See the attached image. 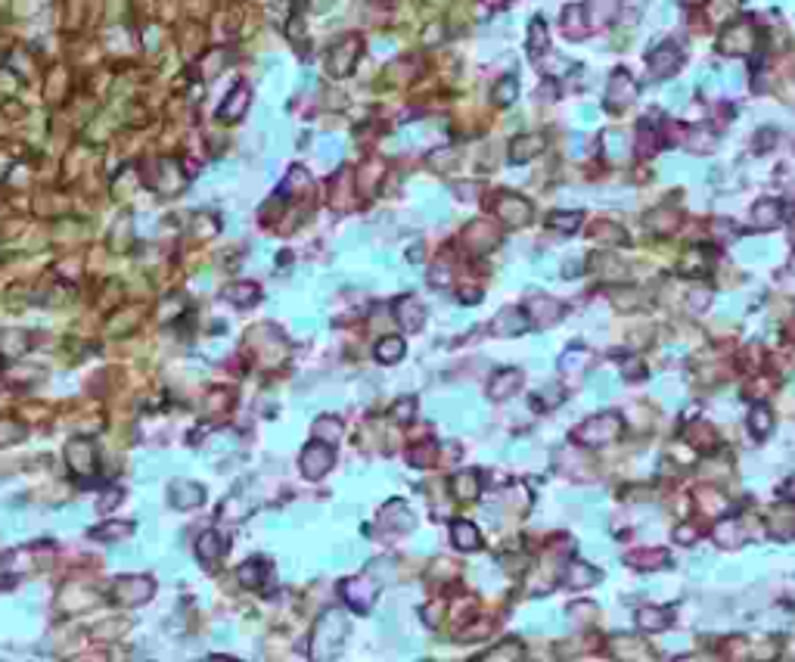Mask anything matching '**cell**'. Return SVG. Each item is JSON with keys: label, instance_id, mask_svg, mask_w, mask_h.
<instances>
[{"label": "cell", "instance_id": "6da1fadb", "mask_svg": "<svg viewBox=\"0 0 795 662\" xmlns=\"http://www.w3.org/2000/svg\"><path fill=\"white\" fill-rule=\"evenodd\" d=\"M618 433H621V420L616 414H597L575 429V438L581 445H606L612 438H618Z\"/></svg>", "mask_w": 795, "mask_h": 662}, {"label": "cell", "instance_id": "7a4b0ae2", "mask_svg": "<svg viewBox=\"0 0 795 662\" xmlns=\"http://www.w3.org/2000/svg\"><path fill=\"white\" fill-rule=\"evenodd\" d=\"M752 41H755L752 25L749 22H733V25H727L724 32H721L718 47L724 50V53H730V56H740V53H746V50L752 47Z\"/></svg>", "mask_w": 795, "mask_h": 662}, {"label": "cell", "instance_id": "3957f363", "mask_svg": "<svg viewBox=\"0 0 795 662\" xmlns=\"http://www.w3.org/2000/svg\"><path fill=\"white\" fill-rule=\"evenodd\" d=\"M634 97H637V84H634V78L627 75V72H616V75L609 78L606 106H609V109H621V106H627Z\"/></svg>", "mask_w": 795, "mask_h": 662}, {"label": "cell", "instance_id": "277c9868", "mask_svg": "<svg viewBox=\"0 0 795 662\" xmlns=\"http://www.w3.org/2000/svg\"><path fill=\"white\" fill-rule=\"evenodd\" d=\"M681 47L677 44H659L655 50H649V56H646V62H649V69H653V75H659V78H665V75H671V72H677V66H681Z\"/></svg>", "mask_w": 795, "mask_h": 662}, {"label": "cell", "instance_id": "5b68a950", "mask_svg": "<svg viewBox=\"0 0 795 662\" xmlns=\"http://www.w3.org/2000/svg\"><path fill=\"white\" fill-rule=\"evenodd\" d=\"M768 529L777 541H789L792 532H795V507L789 504H780V507L770 510V520H768Z\"/></svg>", "mask_w": 795, "mask_h": 662}, {"label": "cell", "instance_id": "8992f818", "mask_svg": "<svg viewBox=\"0 0 795 662\" xmlns=\"http://www.w3.org/2000/svg\"><path fill=\"white\" fill-rule=\"evenodd\" d=\"M780 221H783V205L777 203V199H761V203H755V208H752V224L768 230V227H777Z\"/></svg>", "mask_w": 795, "mask_h": 662}, {"label": "cell", "instance_id": "52a82bcc", "mask_svg": "<svg viewBox=\"0 0 795 662\" xmlns=\"http://www.w3.org/2000/svg\"><path fill=\"white\" fill-rule=\"evenodd\" d=\"M497 212H501V218L507 221V224H525L529 215H531V205L519 196H503L501 205H497Z\"/></svg>", "mask_w": 795, "mask_h": 662}, {"label": "cell", "instance_id": "ba28073f", "mask_svg": "<svg viewBox=\"0 0 795 662\" xmlns=\"http://www.w3.org/2000/svg\"><path fill=\"white\" fill-rule=\"evenodd\" d=\"M597 581H599V572L590 563H569V569H566V585L569 588L584 591V588L597 585Z\"/></svg>", "mask_w": 795, "mask_h": 662}, {"label": "cell", "instance_id": "9c48e42d", "mask_svg": "<svg viewBox=\"0 0 795 662\" xmlns=\"http://www.w3.org/2000/svg\"><path fill=\"white\" fill-rule=\"evenodd\" d=\"M525 308L534 314V320L538 323H553L556 318L562 314V305L556 299H547V296H531L529 302H525Z\"/></svg>", "mask_w": 795, "mask_h": 662}, {"label": "cell", "instance_id": "30bf717a", "mask_svg": "<svg viewBox=\"0 0 795 662\" xmlns=\"http://www.w3.org/2000/svg\"><path fill=\"white\" fill-rule=\"evenodd\" d=\"M525 330H529V320L522 318V311H503L494 320V333H501V336H519Z\"/></svg>", "mask_w": 795, "mask_h": 662}, {"label": "cell", "instance_id": "8fae6325", "mask_svg": "<svg viewBox=\"0 0 795 662\" xmlns=\"http://www.w3.org/2000/svg\"><path fill=\"white\" fill-rule=\"evenodd\" d=\"M519 383H522V373L519 370H501L491 379V395L494 398H507V395H512L519 389Z\"/></svg>", "mask_w": 795, "mask_h": 662}, {"label": "cell", "instance_id": "7c38bea8", "mask_svg": "<svg viewBox=\"0 0 795 662\" xmlns=\"http://www.w3.org/2000/svg\"><path fill=\"white\" fill-rule=\"evenodd\" d=\"M637 625L643 631H665L671 625V613L668 609H655V607H646V609H640V616H637Z\"/></svg>", "mask_w": 795, "mask_h": 662}, {"label": "cell", "instance_id": "4fadbf2b", "mask_svg": "<svg viewBox=\"0 0 795 662\" xmlns=\"http://www.w3.org/2000/svg\"><path fill=\"white\" fill-rule=\"evenodd\" d=\"M594 271L599 280H621L625 277V268H621V262L616 255H609V252H603V255H594Z\"/></svg>", "mask_w": 795, "mask_h": 662}, {"label": "cell", "instance_id": "5bb4252c", "mask_svg": "<svg viewBox=\"0 0 795 662\" xmlns=\"http://www.w3.org/2000/svg\"><path fill=\"white\" fill-rule=\"evenodd\" d=\"M196 553H199V560H218L224 553V538L218 532H205L196 544Z\"/></svg>", "mask_w": 795, "mask_h": 662}, {"label": "cell", "instance_id": "9a60e30c", "mask_svg": "<svg viewBox=\"0 0 795 662\" xmlns=\"http://www.w3.org/2000/svg\"><path fill=\"white\" fill-rule=\"evenodd\" d=\"M544 149V137H519L512 143V162H529Z\"/></svg>", "mask_w": 795, "mask_h": 662}, {"label": "cell", "instance_id": "2e32d148", "mask_svg": "<svg viewBox=\"0 0 795 662\" xmlns=\"http://www.w3.org/2000/svg\"><path fill=\"white\" fill-rule=\"evenodd\" d=\"M627 563H634L637 569H659V566L668 563V550H640V553H631Z\"/></svg>", "mask_w": 795, "mask_h": 662}, {"label": "cell", "instance_id": "e0dca14e", "mask_svg": "<svg viewBox=\"0 0 795 662\" xmlns=\"http://www.w3.org/2000/svg\"><path fill=\"white\" fill-rule=\"evenodd\" d=\"M454 544H457L460 550H475L479 548V532H475V525L469 522H454Z\"/></svg>", "mask_w": 795, "mask_h": 662}, {"label": "cell", "instance_id": "ac0fdd59", "mask_svg": "<svg viewBox=\"0 0 795 662\" xmlns=\"http://www.w3.org/2000/svg\"><path fill=\"white\" fill-rule=\"evenodd\" d=\"M770 426H773V420H770V411L764 405H758L755 411L749 414V429H752V435L755 438H764L770 433Z\"/></svg>", "mask_w": 795, "mask_h": 662}, {"label": "cell", "instance_id": "d6986e66", "mask_svg": "<svg viewBox=\"0 0 795 662\" xmlns=\"http://www.w3.org/2000/svg\"><path fill=\"white\" fill-rule=\"evenodd\" d=\"M578 224H581V215L578 212H553L547 218V227L559 230V234H572V230H578Z\"/></svg>", "mask_w": 795, "mask_h": 662}, {"label": "cell", "instance_id": "ffe728a7", "mask_svg": "<svg viewBox=\"0 0 795 662\" xmlns=\"http://www.w3.org/2000/svg\"><path fill=\"white\" fill-rule=\"evenodd\" d=\"M677 227V218H674V212H653L646 218V230H653V234H671V230Z\"/></svg>", "mask_w": 795, "mask_h": 662}, {"label": "cell", "instance_id": "44dd1931", "mask_svg": "<svg viewBox=\"0 0 795 662\" xmlns=\"http://www.w3.org/2000/svg\"><path fill=\"white\" fill-rule=\"evenodd\" d=\"M404 355V342L398 339V336H388L386 342H379L376 345V358L379 361H386V364H392V361H398V358Z\"/></svg>", "mask_w": 795, "mask_h": 662}, {"label": "cell", "instance_id": "7402d4cb", "mask_svg": "<svg viewBox=\"0 0 795 662\" xmlns=\"http://www.w3.org/2000/svg\"><path fill=\"white\" fill-rule=\"evenodd\" d=\"M454 492H457L460 498H475V494H479V476H475V473H460V476L454 479Z\"/></svg>", "mask_w": 795, "mask_h": 662}, {"label": "cell", "instance_id": "603a6c76", "mask_svg": "<svg viewBox=\"0 0 795 662\" xmlns=\"http://www.w3.org/2000/svg\"><path fill=\"white\" fill-rule=\"evenodd\" d=\"M606 153H609V159H621V156L627 153V140L621 131H606Z\"/></svg>", "mask_w": 795, "mask_h": 662}, {"label": "cell", "instance_id": "cb8c5ba5", "mask_svg": "<svg viewBox=\"0 0 795 662\" xmlns=\"http://www.w3.org/2000/svg\"><path fill=\"white\" fill-rule=\"evenodd\" d=\"M718 544L721 548H736L740 544V525L733 520H727L724 525H718Z\"/></svg>", "mask_w": 795, "mask_h": 662}, {"label": "cell", "instance_id": "d4e9b609", "mask_svg": "<svg viewBox=\"0 0 795 662\" xmlns=\"http://www.w3.org/2000/svg\"><path fill=\"white\" fill-rule=\"evenodd\" d=\"M581 16H584L581 6H572V10L566 13V28H569V34H575V38H584V34H587V28L578 25V22H581Z\"/></svg>", "mask_w": 795, "mask_h": 662}, {"label": "cell", "instance_id": "484cf974", "mask_svg": "<svg viewBox=\"0 0 795 662\" xmlns=\"http://www.w3.org/2000/svg\"><path fill=\"white\" fill-rule=\"evenodd\" d=\"M616 653H618V656H649L646 647L637 644V640H631V637L618 640V644H616Z\"/></svg>", "mask_w": 795, "mask_h": 662}, {"label": "cell", "instance_id": "4316f807", "mask_svg": "<svg viewBox=\"0 0 795 662\" xmlns=\"http://www.w3.org/2000/svg\"><path fill=\"white\" fill-rule=\"evenodd\" d=\"M544 47H547V28L541 19H534L531 22V53H541Z\"/></svg>", "mask_w": 795, "mask_h": 662}, {"label": "cell", "instance_id": "83f0119b", "mask_svg": "<svg viewBox=\"0 0 795 662\" xmlns=\"http://www.w3.org/2000/svg\"><path fill=\"white\" fill-rule=\"evenodd\" d=\"M497 656H510V659H516V656H522V647H519L516 640H510V644H503V647H497V650H491V653H488V659H497Z\"/></svg>", "mask_w": 795, "mask_h": 662}, {"label": "cell", "instance_id": "f1b7e54d", "mask_svg": "<svg viewBox=\"0 0 795 662\" xmlns=\"http://www.w3.org/2000/svg\"><path fill=\"white\" fill-rule=\"evenodd\" d=\"M501 93H497V103H512L516 100V78H507V81H501V88H497Z\"/></svg>", "mask_w": 795, "mask_h": 662}, {"label": "cell", "instance_id": "f546056e", "mask_svg": "<svg viewBox=\"0 0 795 662\" xmlns=\"http://www.w3.org/2000/svg\"><path fill=\"white\" fill-rule=\"evenodd\" d=\"M699 262H702V255H699V252H690V255L684 258L681 271H684V274H696V271H702V264H699Z\"/></svg>", "mask_w": 795, "mask_h": 662}, {"label": "cell", "instance_id": "4dcf8cb0", "mask_svg": "<svg viewBox=\"0 0 795 662\" xmlns=\"http://www.w3.org/2000/svg\"><path fill=\"white\" fill-rule=\"evenodd\" d=\"M696 535H699V532L693 529V525H677V532H674V538L681 544H693V541H696Z\"/></svg>", "mask_w": 795, "mask_h": 662}, {"label": "cell", "instance_id": "1f68e13d", "mask_svg": "<svg viewBox=\"0 0 795 662\" xmlns=\"http://www.w3.org/2000/svg\"><path fill=\"white\" fill-rule=\"evenodd\" d=\"M665 100H668V106L681 109V106L686 103V88H671V90H668V97H665Z\"/></svg>", "mask_w": 795, "mask_h": 662}, {"label": "cell", "instance_id": "d6a6232c", "mask_svg": "<svg viewBox=\"0 0 795 662\" xmlns=\"http://www.w3.org/2000/svg\"><path fill=\"white\" fill-rule=\"evenodd\" d=\"M581 271H584V268H581V262H566V268H562V274H566V277H578V274H581Z\"/></svg>", "mask_w": 795, "mask_h": 662}, {"label": "cell", "instance_id": "836d02e7", "mask_svg": "<svg viewBox=\"0 0 795 662\" xmlns=\"http://www.w3.org/2000/svg\"><path fill=\"white\" fill-rule=\"evenodd\" d=\"M789 494H792V498H795V479L789 482Z\"/></svg>", "mask_w": 795, "mask_h": 662}, {"label": "cell", "instance_id": "e575fe53", "mask_svg": "<svg viewBox=\"0 0 795 662\" xmlns=\"http://www.w3.org/2000/svg\"><path fill=\"white\" fill-rule=\"evenodd\" d=\"M686 4H702V0H686Z\"/></svg>", "mask_w": 795, "mask_h": 662}]
</instances>
